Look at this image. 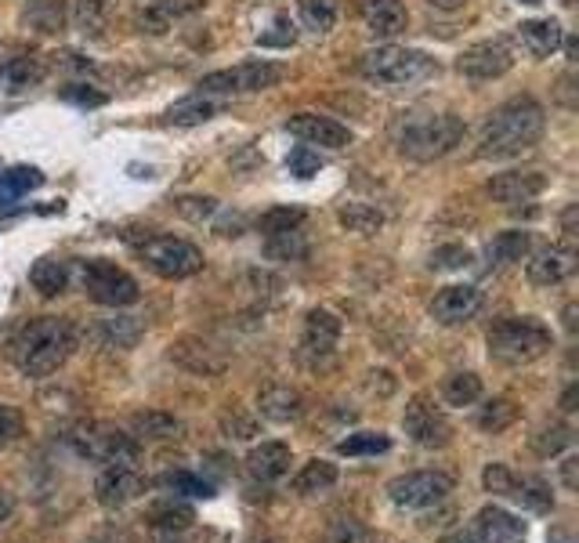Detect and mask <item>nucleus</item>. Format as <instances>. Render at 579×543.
Listing matches in <instances>:
<instances>
[{
    "instance_id": "obj_1",
    "label": "nucleus",
    "mask_w": 579,
    "mask_h": 543,
    "mask_svg": "<svg viewBox=\"0 0 579 543\" xmlns=\"http://www.w3.org/2000/svg\"><path fill=\"white\" fill-rule=\"evenodd\" d=\"M547 113L532 95H518L511 102L496 105L478 138V156L482 160H511V156L529 153L543 138Z\"/></svg>"
},
{
    "instance_id": "obj_2",
    "label": "nucleus",
    "mask_w": 579,
    "mask_h": 543,
    "mask_svg": "<svg viewBox=\"0 0 579 543\" xmlns=\"http://www.w3.org/2000/svg\"><path fill=\"white\" fill-rule=\"evenodd\" d=\"M76 348V326L62 315H40L11 341V362L22 377H48Z\"/></svg>"
},
{
    "instance_id": "obj_3",
    "label": "nucleus",
    "mask_w": 579,
    "mask_h": 543,
    "mask_svg": "<svg viewBox=\"0 0 579 543\" xmlns=\"http://www.w3.org/2000/svg\"><path fill=\"white\" fill-rule=\"evenodd\" d=\"M467 124L453 113H431V116H409L399 127V153L406 160L431 163L442 160L464 142Z\"/></svg>"
},
{
    "instance_id": "obj_4",
    "label": "nucleus",
    "mask_w": 579,
    "mask_h": 543,
    "mask_svg": "<svg viewBox=\"0 0 579 543\" xmlns=\"http://www.w3.org/2000/svg\"><path fill=\"white\" fill-rule=\"evenodd\" d=\"M551 348V330L536 319H500L489 330V359L500 366H529Z\"/></svg>"
},
{
    "instance_id": "obj_5",
    "label": "nucleus",
    "mask_w": 579,
    "mask_h": 543,
    "mask_svg": "<svg viewBox=\"0 0 579 543\" xmlns=\"http://www.w3.org/2000/svg\"><path fill=\"white\" fill-rule=\"evenodd\" d=\"M435 69L438 66L431 55L413 48H399V44H384V48H373L359 58V73L370 80V84H380V87L417 84V80L431 77Z\"/></svg>"
},
{
    "instance_id": "obj_6",
    "label": "nucleus",
    "mask_w": 579,
    "mask_h": 543,
    "mask_svg": "<svg viewBox=\"0 0 579 543\" xmlns=\"http://www.w3.org/2000/svg\"><path fill=\"white\" fill-rule=\"evenodd\" d=\"M76 279H80V290L105 308H127L138 301V283H134V276H127L124 268L105 258L80 261V265H76Z\"/></svg>"
},
{
    "instance_id": "obj_7",
    "label": "nucleus",
    "mask_w": 579,
    "mask_h": 543,
    "mask_svg": "<svg viewBox=\"0 0 579 543\" xmlns=\"http://www.w3.org/2000/svg\"><path fill=\"white\" fill-rule=\"evenodd\" d=\"M286 77V69L279 62H265V58H254V62H243V66L218 69V73H207L200 80V95H254V91H268Z\"/></svg>"
},
{
    "instance_id": "obj_8",
    "label": "nucleus",
    "mask_w": 579,
    "mask_h": 543,
    "mask_svg": "<svg viewBox=\"0 0 579 543\" xmlns=\"http://www.w3.org/2000/svg\"><path fill=\"white\" fill-rule=\"evenodd\" d=\"M142 261L160 279H189L203 268V250L178 236H145Z\"/></svg>"
},
{
    "instance_id": "obj_9",
    "label": "nucleus",
    "mask_w": 579,
    "mask_h": 543,
    "mask_svg": "<svg viewBox=\"0 0 579 543\" xmlns=\"http://www.w3.org/2000/svg\"><path fill=\"white\" fill-rule=\"evenodd\" d=\"M73 449L80 457L98 460V464H134L138 457V442L134 435L109 428V424H91V428H80L76 435H69Z\"/></svg>"
},
{
    "instance_id": "obj_10",
    "label": "nucleus",
    "mask_w": 579,
    "mask_h": 543,
    "mask_svg": "<svg viewBox=\"0 0 579 543\" xmlns=\"http://www.w3.org/2000/svg\"><path fill=\"white\" fill-rule=\"evenodd\" d=\"M449 493H453V482H449V475H442V471H409V475H399L388 486L391 504L406 507V511L438 507Z\"/></svg>"
},
{
    "instance_id": "obj_11",
    "label": "nucleus",
    "mask_w": 579,
    "mask_h": 543,
    "mask_svg": "<svg viewBox=\"0 0 579 543\" xmlns=\"http://www.w3.org/2000/svg\"><path fill=\"white\" fill-rule=\"evenodd\" d=\"M511 66L514 51L507 40H482V44L464 48L460 58H456V69L467 80H500L504 73H511Z\"/></svg>"
},
{
    "instance_id": "obj_12",
    "label": "nucleus",
    "mask_w": 579,
    "mask_h": 543,
    "mask_svg": "<svg viewBox=\"0 0 579 543\" xmlns=\"http://www.w3.org/2000/svg\"><path fill=\"white\" fill-rule=\"evenodd\" d=\"M576 265H579L576 247H569V243H551V247L536 250L529 258L525 279H529L532 286H558L576 272Z\"/></svg>"
},
{
    "instance_id": "obj_13",
    "label": "nucleus",
    "mask_w": 579,
    "mask_h": 543,
    "mask_svg": "<svg viewBox=\"0 0 579 543\" xmlns=\"http://www.w3.org/2000/svg\"><path fill=\"white\" fill-rule=\"evenodd\" d=\"M341 341V319L326 308H312L301 330V355L308 362H326Z\"/></svg>"
},
{
    "instance_id": "obj_14",
    "label": "nucleus",
    "mask_w": 579,
    "mask_h": 543,
    "mask_svg": "<svg viewBox=\"0 0 579 543\" xmlns=\"http://www.w3.org/2000/svg\"><path fill=\"white\" fill-rule=\"evenodd\" d=\"M286 131L308 145H323V149H344V145H352V127H344L341 120L319 116V113L290 116V120H286Z\"/></svg>"
},
{
    "instance_id": "obj_15",
    "label": "nucleus",
    "mask_w": 579,
    "mask_h": 543,
    "mask_svg": "<svg viewBox=\"0 0 579 543\" xmlns=\"http://www.w3.org/2000/svg\"><path fill=\"white\" fill-rule=\"evenodd\" d=\"M402 428L417 446H446L449 442V420L442 417V410H435L428 399H413L402 413Z\"/></svg>"
},
{
    "instance_id": "obj_16",
    "label": "nucleus",
    "mask_w": 579,
    "mask_h": 543,
    "mask_svg": "<svg viewBox=\"0 0 579 543\" xmlns=\"http://www.w3.org/2000/svg\"><path fill=\"white\" fill-rule=\"evenodd\" d=\"M482 312V290L478 286H446L431 301V319L442 326H460Z\"/></svg>"
},
{
    "instance_id": "obj_17",
    "label": "nucleus",
    "mask_w": 579,
    "mask_h": 543,
    "mask_svg": "<svg viewBox=\"0 0 579 543\" xmlns=\"http://www.w3.org/2000/svg\"><path fill=\"white\" fill-rule=\"evenodd\" d=\"M142 489H145V482H142V475L138 471H131L127 464H109L98 475V482H95V496H98V504L102 507H124V504H131V500H138L142 496Z\"/></svg>"
},
{
    "instance_id": "obj_18",
    "label": "nucleus",
    "mask_w": 579,
    "mask_h": 543,
    "mask_svg": "<svg viewBox=\"0 0 579 543\" xmlns=\"http://www.w3.org/2000/svg\"><path fill=\"white\" fill-rule=\"evenodd\" d=\"M543 189H547V178H543L540 171H507V174H496V178L485 185V192H489L496 203H504V207L532 203Z\"/></svg>"
},
{
    "instance_id": "obj_19",
    "label": "nucleus",
    "mask_w": 579,
    "mask_h": 543,
    "mask_svg": "<svg viewBox=\"0 0 579 543\" xmlns=\"http://www.w3.org/2000/svg\"><path fill=\"white\" fill-rule=\"evenodd\" d=\"M171 359L178 362L181 370L200 373V377H218L225 373L228 359L214 348V344L200 341V337H181V341L171 344Z\"/></svg>"
},
{
    "instance_id": "obj_20",
    "label": "nucleus",
    "mask_w": 579,
    "mask_h": 543,
    "mask_svg": "<svg viewBox=\"0 0 579 543\" xmlns=\"http://www.w3.org/2000/svg\"><path fill=\"white\" fill-rule=\"evenodd\" d=\"M359 15L373 37H399L409 26V11L402 0H359Z\"/></svg>"
},
{
    "instance_id": "obj_21",
    "label": "nucleus",
    "mask_w": 579,
    "mask_h": 543,
    "mask_svg": "<svg viewBox=\"0 0 579 543\" xmlns=\"http://www.w3.org/2000/svg\"><path fill=\"white\" fill-rule=\"evenodd\" d=\"M475 540L478 543H525V522L504 507H482L475 518Z\"/></svg>"
},
{
    "instance_id": "obj_22",
    "label": "nucleus",
    "mask_w": 579,
    "mask_h": 543,
    "mask_svg": "<svg viewBox=\"0 0 579 543\" xmlns=\"http://www.w3.org/2000/svg\"><path fill=\"white\" fill-rule=\"evenodd\" d=\"M514 40L522 44L525 55L551 58L554 51L561 48V40H565V29H561V22H554V19H529V22H522V26H518Z\"/></svg>"
},
{
    "instance_id": "obj_23",
    "label": "nucleus",
    "mask_w": 579,
    "mask_h": 543,
    "mask_svg": "<svg viewBox=\"0 0 579 543\" xmlns=\"http://www.w3.org/2000/svg\"><path fill=\"white\" fill-rule=\"evenodd\" d=\"M257 413L276 424H290V420L304 417V395L290 384H272L257 395Z\"/></svg>"
},
{
    "instance_id": "obj_24",
    "label": "nucleus",
    "mask_w": 579,
    "mask_h": 543,
    "mask_svg": "<svg viewBox=\"0 0 579 543\" xmlns=\"http://www.w3.org/2000/svg\"><path fill=\"white\" fill-rule=\"evenodd\" d=\"M247 471L257 482H279L290 471V446H283V442H261V446H254L247 457Z\"/></svg>"
},
{
    "instance_id": "obj_25",
    "label": "nucleus",
    "mask_w": 579,
    "mask_h": 543,
    "mask_svg": "<svg viewBox=\"0 0 579 543\" xmlns=\"http://www.w3.org/2000/svg\"><path fill=\"white\" fill-rule=\"evenodd\" d=\"M44 62L37 55H15L0 66V91L4 95H22L29 87H37L44 80Z\"/></svg>"
},
{
    "instance_id": "obj_26",
    "label": "nucleus",
    "mask_w": 579,
    "mask_h": 543,
    "mask_svg": "<svg viewBox=\"0 0 579 543\" xmlns=\"http://www.w3.org/2000/svg\"><path fill=\"white\" fill-rule=\"evenodd\" d=\"M26 26L40 37H55L66 29V19H69V4L66 0H29L26 4Z\"/></svg>"
},
{
    "instance_id": "obj_27",
    "label": "nucleus",
    "mask_w": 579,
    "mask_h": 543,
    "mask_svg": "<svg viewBox=\"0 0 579 543\" xmlns=\"http://www.w3.org/2000/svg\"><path fill=\"white\" fill-rule=\"evenodd\" d=\"M504 496H511V500H518V504L525 507V511H536V515H547L554 507V493H551V486L543 482V478H536V475H511V486H507V493Z\"/></svg>"
},
{
    "instance_id": "obj_28",
    "label": "nucleus",
    "mask_w": 579,
    "mask_h": 543,
    "mask_svg": "<svg viewBox=\"0 0 579 543\" xmlns=\"http://www.w3.org/2000/svg\"><path fill=\"white\" fill-rule=\"evenodd\" d=\"M69 279H73V272H69V261L40 258L37 265L29 268V283H33V290H37L40 297H58V294H66Z\"/></svg>"
},
{
    "instance_id": "obj_29",
    "label": "nucleus",
    "mask_w": 579,
    "mask_h": 543,
    "mask_svg": "<svg viewBox=\"0 0 579 543\" xmlns=\"http://www.w3.org/2000/svg\"><path fill=\"white\" fill-rule=\"evenodd\" d=\"M142 337V323L134 315H109L95 326V341L105 348H134Z\"/></svg>"
},
{
    "instance_id": "obj_30",
    "label": "nucleus",
    "mask_w": 579,
    "mask_h": 543,
    "mask_svg": "<svg viewBox=\"0 0 579 543\" xmlns=\"http://www.w3.org/2000/svg\"><path fill=\"white\" fill-rule=\"evenodd\" d=\"M532 247V236L525 229H511V232H500V236L485 247V258H489V268H500V265H511V261H522Z\"/></svg>"
},
{
    "instance_id": "obj_31",
    "label": "nucleus",
    "mask_w": 579,
    "mask_h": 543,
    "mask_svg": "<svg viewBox=\"0 0 579 543\" xmlns=\"http://www.w3.org/2000/svg\"><path fill=\"white\" fill-rule=\"evenodd\" d=\"M131 428H134V435H138V439L163 442V439H178L181 420L171 417V413H163V410H145V413H134Z\"/></svg>"
},
{
    "instance_id": "obj_32",
    "label": "nucleus",
    "mask_w": 579,
    "mask_h": 543,
    "mask_svg": "<svg viewBox=\"0 0 579 543\" xmlns=\"http://www.w3.org/2000/svg\"><path fill=\"white\" fill-rule=\"evenodd\" d=\"M218 113H221V102H214L210 95H192V98H185V102L171 105L167 124H178V127L207 124V120H214Z\"/></svg>"
},
{
    "instance_id": "obj_33",
    "label": "nucleus",
    "mask_w": 579,
    "mask_h": 543,
    "mask_svg": "<svg viewBox=\"0 0 579 543\" xmlns=\"http://www.w3.org/2000/svg\"><path fill=\"white\" fill-rule=\"evenodd\" d=\"M333 486H337V464H330V460H308L294 478V489L301 496L326 493Z\"/></svg>"
},
{
    "instance_id": "obj_34",
    "label": "nucleus",
    "mask_w": 579,
    "mask_h": 543,
    "mask_svg": "<svg viewBox=\"0 0 579 543\" xmlns=\"http://www.w3.org/2000/svg\"><path fill=\"white\" fill-rule=\"evenodd\" d=\"M40 185H44V174L37 167H11V171L0 174V203L22 200L26 192L40 189Z\"/></svg>"
},
{
    "instance_id": "obj_35",
    "label": "nucleus",
    "mask_w": 579,
    "mask_h": 543,
    "mask_svg": "<svg viewBox=\"0 0 579 543\" xmlns=\"http://www.w3.org/2000/svg\"><path fill=\"white\" fill-rule=\"evenodd\" d=\"M337 218H341L344 229L359 232V236H373V232L384 229V214L377 207H370V203H344Z\"/></svg>"
},
{
    "instance_id": "obj_36",
    "label": "nucleus",
    "mask_w": 579,
    "mask_h": 543,
    "mask_svg": "<svg viewBox=\"0 0 579 543\" xmlns=\"http://www.w3.org/2000/svg\"><path fill=\"white\" fill-rule=\"evenodd\" d=\"M265 254L272 261H304L308 258V239L301 229L276 232V236H265Z\"/></svg>"
},
{
    "instance_id": "obj_37",
    "label": "nucleus",
    "mask_w": 579,
    "mask_h": 543,
    "mask_svg": "<svg viewBox=\"0 0 579 543\" xmlns=\"http://www.w3.org/2000/svg\"><path fill=\"white\" fill-rule=\"evenodd\" d=\"M442 395H446L449 406H475V402L482 399V377L471 370L453 373L446 381V388H442Z\"/></svg>"
},
{
    "instance_id": "obj_38",
    "label": "nucleus",
    "mask_w": 579,
    "mask_h": 543,
    "mask_svg": "<svg viewBox=\"0 0 579 543\" xmlns=\"http://www.w3.org/2000/svg\"><path fill=\"white\" fill-rule=\"evenodd\" d=\"M297 15H301L304 29L330 33L337 22V0H297Z\"/></svg>"
},
{
    "instance_id": "obj_39",
    "label": "nucleus",
    "mask_w": 579,
    "mask_h": 543,
    "mask_svg": "<svg viewBox=\"0 0 579 543\" xmlns=\"http://www.w3.org/2000/svg\"><path fill=\"white\" fill-rule=\"evenodd\" d=\"M337 449H341L344 457H377V453H388L391 439L380 435V431H355V435H348Z\"/></svg>"
},
{
    "instance_id": "obj_40",
    "label": "nucleus",
    "mask_w": 579,
    "mask_h": 543,
    "mask_svg": "<svg viewBox=\"0 0 579 543\" xmlns=\"http://www.w3.org/2000/svg\"><path fill=\"white\" fill-rule=\"evenodd\" d=\"M192 522H196V515H192L189 504H174V500H167V504H156V507H152V525H156V529H167V533H181V529H189Z\"/></svg>"
},
{
    "instance_id": "obj_41",
    "label": "nucleus",
    "mask_w": 579,
    "mask_h": 543,
    "mask_svg": "<svg viewBox=\"0 0 579 543\" xmlns=\"http://www.w3.org/2000/svg\"><path fill=\"white\" fill-rule=\"evenodd\" d=\"M572 446V428L569 424H547L532 435V449L540 453V457H558L561 449Z\"/></svg>"
},
{
    "instance_id": "obj_42",
    "label": "nucleus",
    "mask_w": 579,
    "mask_h": 543,
    "mask_svg": "<svg viewBox=\"0 0 579 543\" xmlns=\"http://www.w3.org/2000/svg\"><path fill=\"white\" fill-rule=\"evenodd\" d=\"M514 420H518V406H514L511 399H493L489 406H482V413H478V428L496 435V431L511 428Z\"/></svg>"
},
{
    "instance_id": "obj_43",
    "label": "nucleus",
    "mask_w": 579,
    "mask_h": 543,
    "mask_svg": "<svg viewBox=\"0 0 579 543\" xmlns=\"http://www.w3.org/2000/svg\"><path fill=\"white\" fill-rule=\"evenodd\" d=\"M304 225V210L301 207H272L261 214L257 229L265 236H276V232H290V229H301Z\"/></svg>"
},
{
    "instance_id": "obj_44",
    "label": "nucleus",
    "mask_w": 579,
    "mask_h": 543,
    "mask_svg": "<svg viewBox=\"0 0 579 543\" xmlns=\"http://www.w3.org/2000/svg\"><path fill=\"white\" fill-rule=\"evenodd\" d=\"M171 207L174 214H181L185 221H196V225L218 214V200L214 196H178V200H171Z\"/></svg>"
},
{
    "instance_id": "obj_45",
    "label": "nucleus",
    "mask_w": 579,
    "mask_h": 543,
    "mask_svg": "<svg viewBox=\"0 0 579 543\" xmlns=\"http://www.w3.org/2000/svg\"><path fill=\"white\" fill-rule=\"evenodd\" d=\"M326 543H377V536L359 518H337L326 533Z\"/></svg>"
},
{
    "instance_id": "obj_46",
    "label": "nucleus",
    "mask_w": 579,
    "mask_h": 543,
    "mask_svg": "<svg viewBox=\"0 0 579 543\" xmlns=\"http://www.w3.org/2000/svg\"><path fill=\"white\" fill-rule=\"evenodd\" d=\"M76 26H80L84 37H102L105 0H80V4H76Z\"/></svg>"
},
{
    "instance_id": "obj_47",
    "label": "nucleus",
    "mask_w": 579,
    "mask_h": 543,
    "mask_svg": "<svg viewBox=\"0 0 579 543\" xmlns=\"http://www.w3.org/2000/svg\"><path fill=\"white\" fill-rule=\"evenodd\" d=\"M471 265V250L460 247V243H446V247H438L431 254V268L435 272H453V268H464Z\"/></svg>"
},
{
    "instance_id": "obj_48",
    "label": "nucleus",
    "mask_w": 579,
    "mask_h": 543,
    "mask_svg": "<svg viewBox=\"0 0 579 543\" xmlns=\"http://www.w3.org/2000/svg\"><path fill=\"white\" fill-rule=\"evenodd\" d=\"M167 486H171L174 493H185V496H203V500H210V496H214V486H210L207 478L189 475V471H178V475H167Z\"/></svg>"
},
{
    "instance_id": "obj_49",
    "label": "nucleus",
    "mask_w": 579,
    "mask_h": 543,
    "mask_svg": "<svg viewBox=\"0 0 579 543\" xmlns=\"http://www.w3.org/2000/svg\"><path fill=\"white\" fill-rule=\"evenodd\" d=\"M203 0H152V11L160 15L167 26H171L174 19H185V15H192V11H200Z\"/></svg>"
},
{
    "instance_id": "obj_50",
    "label": "nucleus",
    "mask_w": 579,
    "mask_h": 543,
    "mask_svg": "<svg viewBox=\"0 0 579 543\" xmlns=\"http://www.w3.org/2000/svg\"><path fill=\"white\" fill-rule=\"evenodd\" d=\"M276 33H261V48H290L294 44V22L286 19V15H276Z\"/></svg>"
},
{
    "instance_id": "obj_51",
    "label": "nucleus",
    "mask_w": 579,
    "mask_h": 543,
    "mask_svg": "<svg viewBox=\"0 0 579 543\" xmlns=\"http://www.w3.org/2000/svg\"><path fill=\"white\" fill-rule=\"evenodd\" d=\"M286 167H290V174H297V178H312V174L319 171V156H315L312 149H294L290 160H286Z\"/></svg>"
},
{
    "instance_id": "obj_52",
    "label": "nucleus",
    "mask_w": 579,
    "mask_h": 543,
    "mask_svg": "<svg viewBox=\"0 0 579 543\" xmlns=\"http://www.w3.org/2000/svg\"><path fill=\"white\" fill-rule=\"evenodd\" d=\"M511 467H504V464H489L485 467V475H482V482H485V489L489 493H500L504 496L507 493V486H511Z\"/></svg>"
},
{
    "instance_id": "obj_53",
    "label": "nucleus",
    "mask_w": 579,
    "mask_h": 543,
    "mask_svg": "<svg viewBox=\"0 0 579 543\" xmlns=\"http://www.w3.org/2000/svg\"><path fill=\"white\" fill-rule=\"evenodd\" d=\"M19 428H22L19 413L0 402V446H8V442L15 439V435H19Z\"/></svg>"
},
{
    "instance_id": "obj_54",
    "label": "nucleus",
    "mask_w": 579,
    "mask_h": 543,
    "mask_svg": "<svg viewBox=\"0 0 579 543\" xmlns=\"http://www.w3.org/2000/svg\"><path fill=\"white\" fill-rule=\"evenodd\" d=\"M66 98H73V102L80 105H102L105 95H95V91H76V87H66Z\"/></svg>"
},
{
    "instance_id": "obj_55",
    "label": "nucleus",
    "mask_w": 579,
    "mask_h": 543,
    "mask_svg": "<svg viewBox=\"0 0 579 543\" xmlns=\"http://www.w3.org/2000/svg\"><path fill=\"white\" fill-rule=\"evenodd\" d=\"M576 457H569L565 464H561V482H565V489H576Z\"/></svg>"
},
{
    "instance_id": "obj_56",
    "label": "nucleus",
    "mask_w": 579,
    "mask_h": 543,
    "mask_svg": "<svg viewBox=\"0 0 579 543\" xmlns=\"http://www.w3.org/2000/svg\"><path fill=\"white\" fill-rule=\"evenodd\" d=\"M576 214H579L576 203H569V210L561 214V229H565V236H576Z\"/></svg>"
},
{
    "instance_id": "obj_57",
    "label": "nucleus",
    "mask_w": 579,
    "mask_h": 543,
    "mask_svg": "<svg viewBox=\"0 0 579 543\" xmlns=\"http://www.w3.org/2000/svg\"><path fill=\"white\" fill-rule=\"evenodd\" d=\"M576 395H579V384L572 381L569 388H565V395H561V410H565V413L576 410Z\"/></svg>"
},
{
    "instance_id": "obj_58",
    "label": "nucleus",
    "mask_w": 579,
    "mask_h": 543,
    "mask_svg": "<svg viewBox=\"0 0 579 543\" xmlns=\"http://www.w3.org/2000/svg\"><path fill=\"white\" fill-rule=\"evenodd\" d=\"M11 511H15V500H11V493H4V489H0V522H8Z\"/></svg>"
},
{
    "instance_id": "obj_59",
    "label": "nucleus",
    "mask_w": 579,
    "mask_h": 543,
    "mask_svg": "<svg viewBox=\"0 0 579 543\" xmlns=\"http://www.w3.org/2000/svg\"><path fill=\"white\" fill-rule=\"evenodd\" d=\"M428 4H435L438 11H460L464 8V0H428Z\"/></svg>"
},
{
    "instance_id": "obj_60",
    "label": "nucleus",
    "mask_w": 579,
    "mask_h": 543,
    "mask_svg": "<svg viewBox=\"0 0 579 543\" xmlns=\"http://www.w3.org/2000/svg\"><path fill=\"white\" fill-rule=\"evenodd\" d=\"M442 543H478V540H475V533H449Z\"/></svg>"
},
{
    "instance_id": "obj_61",
    "label": "nucleus",
    "mask_w": 579,
    "mask_h": 543,
    "mask_svg": "<svg viewBox=\"0 0 579 543\" xmlns=\"http://www.w3.org/2000/svg\"><path fill=\"white\" fill-rule=\"evenodd\" d=\"M547 543H576V536H572V533H565V529H554V533H551V540H547Z\"/></svg>"
},
{
    "instance_id": "obj_62",
    "label": "nucleus",
    "mask_w": 579,
    "mask_h": 543,
    "mask_svg": "<svg viewBox=\"0 0 579 543\" xmlns=\"http://www.w3.org/2000/svg\"><path fill=\"white\" fill-rule=\"evenodd\" d=\"M565 330H569V334H576V305L565 308Z\"/></svg>"
},
{
    "instance_id": "obj_63",
    "label": "nucleus",
    "mask_w": 579,
    "mask_h": 543,
    "mask_svg": "<svg viewBox=\"0 0 579 543\" xmlns=\"http://www.w3.org/2000/svg\"><path fill=\"white\" fill-rule=\"evenodd\" d=\"M522 4H540V0H522Z\"/></svg>"
}]
</instances>
